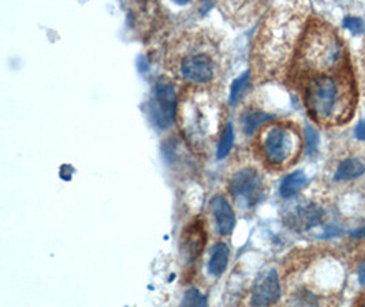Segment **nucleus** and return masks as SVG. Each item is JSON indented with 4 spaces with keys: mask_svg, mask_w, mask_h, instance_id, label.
<instances>
[{
    "mask_svg": "<svg viewBox=\"0 0 365 307\" xmlns=\"http://www.w3.org/2000/svg\"><path fill=\"white\" fill-rule=\"evenodd\" d=\"M165 66L168 74L185 88L217 89L226 71L227 56L217 33L195 28L173 38Z\"/></svg>",
    "mask_w": 365,
    "mask_h": 307,
    "instance_id": "1",
    "label": "nucleus"
},
{
    "mask_svg": "<svg viewBox=\"0 0 365 307\" xmlns=\"http://www.w3.org/2000/svg\"><path fill=\"white\" fill-rule=\"evenodd\" d=\"M226 108L217 98L216 89L185 88L180 95L177 123L190 145H210L216 135H222Z\"/></svg>",
    "mask_w": 365,
    "mask_h": 307,
    "instance_id": "2",
    "label": "nucleus"
},
{
    "mask_svg": "<svg viewBox=\"0 0 365 307\" xmlns=\"http://www.w3.org/2000/svg\"><path fill=\"white\" fill-rule=\"evenodd\" d=\"M304 98L308 113L317 122H332L339 119L342 88L336 78L324 74L308 78Z\"/></svg>",
    "mask_w": 365,
    "mask_h": 307,
    "instance_id": "3",
    "label": "nucleus"
},
{
    "mask_svg": "<svg viewBox=\"0 0 365 307\" xmlns=\"http://www.w3.org/2000/svg\"><path fill=\"white\" fill-rule=\"evenodd\" d=\"M299 144L297 132L282 123H266L256 138L257 150L272 167H281L289 162Z\"/></svg>",
    "mask_w": 365,
    "mask_h": 307,
    "instance_id": "4",
    "label": "nucleus"
},
{
    "mask_svg": "<svg viewBox=\"0 0 365 307\" xmlns=\"http://www.w3.org/2000/svg\"><path fill=\"white\" fill-rule=\"evenodd\" d=\"M297 56L299 68H330L341 61L339 41L332 33L311 29L305 34Z\"/></svg>",
    "mask_w": 365,
    "mask_h": 307,
    "instance_id": "5",
    "label": "nucleus"
},
{
    "mask_svg": "<svg viewBox=\"0 0 365 307\" xmlns=\"http://www.w3.org/2000/svg\"><path fill=\"white\" fill-rule=\"evenodd\" d=\"M266 184L260 172L253 167L237 170L229 179V193L242 209L255 208L264 197Z\"/></svg>",
    "mask_w": 365,
    "mask_h": 307,
    "instance_id": "6",
    "label": "nucleus"
},
{
    "mask_svg": "<svg viewBox=\"0 0 365 307\" xmlns=\"http://www.w3.org/2000/svg\"><path fill=\"white\" fill-rule=\"evenodd\" d=\"M180 98L175 90V83L170 80H159L155 83L152 100H150V115L153 123L167 129L177 120Z\"/></svg>",
    "mask_w": 365,
    "mask_h": 307,
    "instance_id": "7",
    "label": "nucleus"
},
{
    "mask_svg": "<svg viewBox=\"0 0 365 307\" xmlns=\"http://www.w3.org/2000/svg\"><path fill=\"white\" fill-rule=\"evenodd\" d=\"M281 298L279 277L275 269H268L257 276L250 290L252 307H268L275 305Z\"/></svg>",
    "mask_w": 365,
    "mask_h": 307,
    "instance_id": "8",
    "label": "nucleus"
},
{
    "mask_svg": "<svg viewBox=\"0 0 365 307\" xmlns=\"http://www.w3.org/2000/svg\"><path fill=\"white\" fill-rule=\"evenodd\" d=\"M323 217V210L314 202H302L287 212L284 222L296 231H307L317 226Z\"/></svg>",
    "mask_w": 365,
    "mask_h": 307,
    "instance_id": "9",
    "label": "nucleus"
},
{
    "mask_svg": "<svg viewBox=\"0 0 365 307\" xmlns=\"http://www.w3.org/2000/svg\"><path fill=\"white\" fill-rule=\"evenodd\" d=\"M210 208L215 222L216 232L220 236L230 235L235 227V214L225 195L216 194L210 201Z\"/></svg>",
    "mask_w": 365,
    "mask_h": 307,
    "instance_id": "10",
    "label": "nucleus"
},
{
    "mask_svg": "<svg viewBox=\"0 0 365 307\" xmlns=\"http://www.w3.org/2000/svg\"><path fill=\"white\" fill-rule=\"evenodd\" d=\"M205 244V231L201 222L197 220L185 229L182 239V254L190 262L199 259Z\"/></svg>",
    "mask_w": 365,
    "mask_h": 307,
    "instance_id": "11",
    "label": "nucleus"
},
{
    "mask_svg": "<svg viewBox=\"0 0 365 307\" xmlns=\"http://www.w3.org/2000/svg\"><path fill=\"white\" fill-rule=\"evenodd\" d=\"M271 119H274V115L264 113L256 107H245L240 113V129L245 135H253L255 131L264 126Z\"/></svg>",
    "mask_w": 365,
    "mask_h": 307,
    "instance_id": "12",
    "label": "nucleus"
},
{
    "mask_svg": "<svg viewBox=\"0 0 365 307\" xmlns=\"http://www.w3.org/2000/svg\"><path fill=\"white\" fill-rule=\"evenodd\" d=\"M230 257V249L226 243H216L211 250V257L208 262V272L212 276H220L227 268Z\"/></svg>",
    "mask_w": 365,
    "mask_h": 307,
    "instance_id": "13",
    "label": "nucleus"
},
{
    "mask_svg": "<svg viewBox=\"0 0 365 307\" xmlns=\"http://www.w3.org/2000/svg\"><path fill=\"white\" fill-rule=\"evenodd\" d=\"M308 179L302 171H296L283 179L281 184V195L283 198H292L299 193V190L307 184Z\"/></svg>",
    "mask_w": 365,
    "mask_h": 307,
    "instance_id": "14",
    "label": "nucleus"
},
{
    "mask_svg": "<svg viewBox=\"0 0 365 307\" xmlns=\"http://www.w3.org/2000/svg\"><path fill=\"white\" fill-rule=\"evenodd\" d=\"M364 172V162H361L357 159H348L339 164V167L335 172V179L336 180H348V179L359 178Z\"/></svg>",
    "mask_w": 365,
    "mask_h": 307,
    "instance_id": "15",
    "label": "nucleus"
},
{
    "mask_svg": "<svg viewBox=\"0 0 365 307\" xmlns=\"http://www.w3.org/2000/svg\"><path fill=\"white\" fill-rule=\"evenodd\" d=\"M232 142H234V130H232V123L229 122L226 125L225 130H223L219 141H217V146H216V156H217V159H225L230 153Z\"/></svg>",
    "mask_w": 365,
    "mask_h": 307,
    "instance_id": "16",
    "label": "nucleus"
},
{
    "mask_svg": "<svg viewBox=\"0 0 365 307\" xmlns=\"http://www.w3.org/2000/svg\"><path fill=\"white\" fill-rule=\"evenodd\" d=\"M289 307H319V301L315 293L308 290H299L292 296Z\"/></svg>",
    "mask_w": 365,
    "mask_h": 307,
    "instance_id": "17",
    "label": "nucleus"
},
{
    "mask_svg": "<svg viewBox=\"0 0 365 307\" xmlns=\"http://www.w3.org/2000/svg\"><path fill=\"white\" fill-rule=\"evenodd\" d=\"M181 307H208V301L197 288H190L185 292Z\"/></svg>",
    "mask_w": 365,
    "mask_h": 307,
    "instance_id": "18",
    "label": "nucleus"
},
{
    "mask_svg": "<svg viewBox=\"0 0 365 307\" xmlns=\"http://www.w3.org/2000/svg\"><path fill=\"white\" fill-rule=\"evenodd\" d=\"M250 71H245L242 76H240L237 80H234L232 83V88H230V103L234 104L237 103V100L241 96L242 90L245 89L247 83L250 81Z\"/></svg>",
    "mask_w": 365,
    "mask_h": 307,
    "instance_id": "19",
    "label": "nucleus"
},
{
    "mask_svg": "<svg viewBox=\"0 0 365 307\" xmlns=\"http://www.w3.org/2000/svg\"><path fill=\"white\" fill-rule=\"evenodd\" d=\"M319 145V135L316 132V130L311 126L305 128V146H307V153L308 155H314L317 150Z\"/></svg>",
    "mask_w": 365,
    "mask_h": 307,
    "instance_id": "20",
    "label": "nucleus"
},
{
    "mask_svg": "<svg viewBox=\"0 0 365 307\" xmlns=\"http://www.w3.org/2000/svg\"><path fill=\"white\" fill-rule=\"evenodd\" d=\"M344 26L356 36L361 34L365 31L364 22L357 16H346L344 19Z\"/></svg>",
    "mask_w": 365,
    "mask_h": 307,
    "instance_id": "21",
    "label": "nucleus"
},
{
    "mask_svg": "<svg viewBox=\"0 0 365 307\" xmlns=\"http://www.w3.org/2000/svg\"><path fill=\"white\" fill-rule=\"evenodd\" d=\"M354 135H356L359 140L365 141V120H361V122L357 125V128L354 130Z\"/></svg>",
    "mask_w": 365,
    "mask_h": 307,
    "instance_id": "22",
    "label": "nucleus"
},
{
    "mask_svg": "<svg viewBox=\"0 0 365 307\" xmlns=\"http://www.w3.org/2000/svg\"><path fill=\"white\" fill-rule=\"evenodd\" d=\"M351 238H357V239L365 238V227L359 228V229H356L354 232H351Z\"/></svg>",
    "mask_w": 365,
    "mask_h": 307,
    "instance_id": "23",
    "label": "nucleus"
},
{
    "mask_svg": "<svg viewBox=\"0 0 365 307\" xmlns=\"http://www.w3.org/2000/svg\"><path fill=\"white\" fill-rule=\"evenodd\" d=\"M359 280L361 284H365V262L360 266V271H359Z\"/></svg>",
    "mask_w": 365,
    "mask_h": 307,
    "instance_id": "24",
    "label": "nucleus"
},
{
    "mask_svg": "<svg viewBox=\"0 0 365 307\" xmlns=\"http://www.w3.org/2000/svg\"><path fill=\"white\" fill-rule=\"evenodd\" d=\"M363 307H365V301H364V305H363Z\"/></svg>",
    "mask_w": 365,
    "mask_h": 307,
    "instance_id": "25",
    "label": "nucleus"
}]
</instances>
